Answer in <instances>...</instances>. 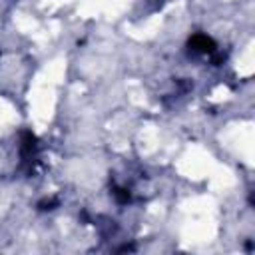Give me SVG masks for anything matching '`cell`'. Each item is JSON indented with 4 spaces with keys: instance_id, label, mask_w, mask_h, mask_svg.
<instances>
[{
    "instance_id": "6da1fadb",
    "label": "cell",
    "mask_w": 255,
    "mask_h": 255,
    "mask_svg": "<svg viewBox=\"0 0 255 255\" xmlns=\"http://www.w3.org/2000/svg\"><path fill=\"white\" fill-rule=\"evenodd\" d=\"M189 50L201 52V54H207V52L211 54L215 50V42L205 34H195V36L189 38Z\"/></svg>"
}]
</instances>
